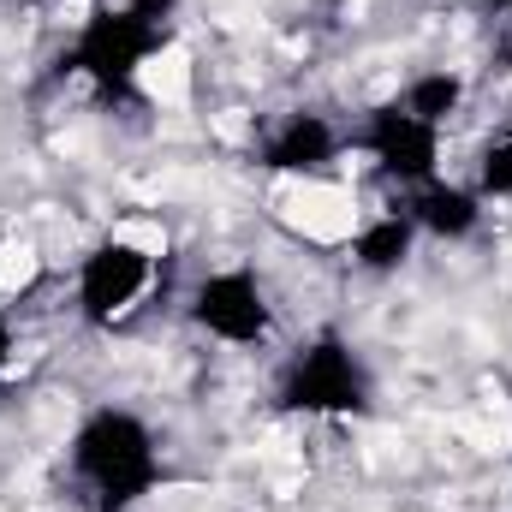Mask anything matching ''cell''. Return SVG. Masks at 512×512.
Listing matches in <instances>:
<instances>
[{
	"instance_id": "obj_1",
	"label": "cell",
	"mask_w": 512,
	"mask_h": 512,
	"mask_svg": "<svg viewBox=\"0 0 512 512\" xmlns=\"http://www.w3.org/2000/svg\"><path fill=\"white\" fill-rule=\"evenodd\" d=\"M72 465L108 501V512H126L155 489V441L131 411H114V405L84 417V429L72 435Z\"/></svg>"
},
{
	"instance_id": "obj_6",
	"label": "cell",
	"mask_w": 512,
	"mask_h": 512,
	"mask_svg": "<svg viewBox=\"0 0 512 512\" xmlns=\"http://www.w3.org/2000/svg\"><path fill=\"white\" fill-rule=\"evenodd\" d=\"M364 143H370V155L382 161L399 185H411V191H417V185H429V179H435V161H441V126H429V120L405 114L399 102L382 108V114H370Z\"/></svg>"
},
{
	"instance_id": "obj_2",
	"label": "cell",
	"mask_w": 512,
	"mask_h": 512,
	"mask_svg": "<svg viewBox=\"0 0 512 512\" xmlns=\"http://www.w3.org/2000/svg\"><path fill=\"white\" fill-rule=\"evenodd\" d=\"M155 54H161V30H155L149 18H137L131 6H102V12L84 18L78 48H72V66L90 72V78L108 84V90H131L137 72H143Z\"/></svg>"
},
{
	"instance_id": "obj_12",
	"label": "cell",
	"mask_w": 512,
	"mask_h": 512,
	"mask_svg": "<svg viewBox=\"0 0 512 512\" xmlns=\"http://www.w3.org/2000/svg\"><path fill=\"white\" fill-rule=\"evenodd\" d=\"M6 358H12V334H6V322H0V370H6Z\"/></svg>"
},
{
	"instance_id": "obj_3",
	"label": "cell",
	"mask_w": 512,
	"mask_h": 512,
	"mask_svg": "<svg viewBox=\"0 0 512 512\" xmlns=\"http://www.w3.org/2000/svg\"><path fill=\"white\" fill-rule=\"evenodd\" d=\"M280 399L292 411H310V417H346L364 405V370L340 340H316L310 352L292 358Z\"/></svg>"
},
{
	"instance_id": "obj_10",
	"label": "cell",
	"mask_w": 512,
	"mask_h": 512,
	"mask_svg": "<svg viewBox=\"0 0 512 512\" xmlns=\"http://www.w3.org/2000/svg\"><path fill=\"white\" fill-rule=\"evenodd\" d=\"M459 102H465V84L453 78V72H429V78H417L411 90H405V114H417V120H429V126H441V120H453L459 114Z\"/></svg>"
},
{
	"instance_id": "obj_8",
	"label": "cell",
	"mask_w": 512,
	"mask_h": 512,
	"mask_svg": "<svg viewBox=\"0 0 512 512\" xmlns=\"http://www.w3.org/2000/svg\"><path fill=\"white\" fill-rule=\"evenodd\" d=\"M334 155H340V137H334V126H328L322 114L286 120L280 137L268 143V167H274V173H322Z\"/></svg>"
},
{
	"instance_id": "obj_5",
	"label": "cell",
	"mask_w": 512,
	"mask_h": 512,
	"mask_svg": "<svg viewBox=\"0 0 512 512\" xmlns=\"http://www.w3.org/2000/svg\"><path fill=\"white\" fill-rule=\"evenodd\" d=\"M191 316H197L203 334H215V340H227V346H256V340H268V322H274V316H268V298H262V286H256V274H245V268L209 274V280L197 286Z\"/></svg>"
},
{
	"instance_id": "obj_11",
	"label": "cell",
	"mask_w": 512,
	"mask_h": 512,
	"mask_svg": "<svg viewBox=\"0 0 512 512\" xmlns=\"http://www.w3.org/2000/svg\"><path fill=\"white\" fill-rule=\"evenodd\" d=\"M477 191H483V197H512V131L483 149V161H477Z\"/></svg>"
},
{
	"instance_id": "obj_4",
	"label": "cell",
	"mask_w": 512,
	"mask_h": 512,
	"mask_svg": "<svg viewBox=\"0 0 512 512\" xmlns=\"http://www.w3.org/2000/svg\"><path fill=\"white\" fill-rule=\"evenodd\" d=\"M149 280H155V256L126 245V239H108V245H96V251L84 256V268H78V304H84L90 322L108 328V322H120V316H131L143 304Z\"/></svg>"
},
{
	"instance_id": "obj_7",
	"label": "cell",
	"mask_w": 512,
	"mask_h": 512,
	"mask_svg": "<svg viewBox=\"0 0 512 512\" xmlns=\"http://www.w3.org/2000/svg\"><path fill=\"white\" fill-rule=\"evenodd\" d=\"M405 215H411V227H417V233H435V239H465V233L483 221L477 191H465V185H441V179L417 185Z\"/></svg>"
},
{
	"instance_id": "obj_9",
	"label": "cell",
	"mask_w": 512,
	"mask_h": 512,
	"mask_svg": "<svg viewBox=\"0 0 512 512\" xmlns=\"http://www.w3.org/2000/svg\"><path fill=\"white\" fill-rule=\"evenodd\" d=\"M411 245H417L411 215H376V221H364V233L352 239V256H358V268H370V274H393V268H405Z\"/></svg>"
}]
</instances>
